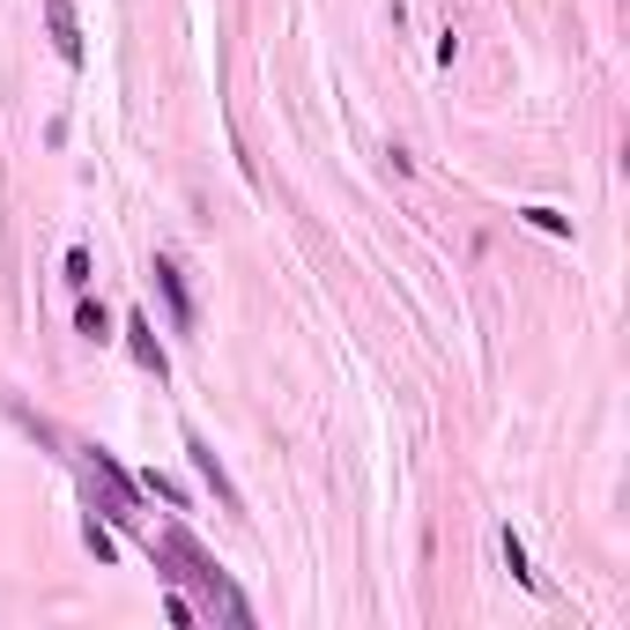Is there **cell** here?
<instances>
[{
	"instance_id": "1",
	"label": "cell",
	"mask_w": 630,
	"mask_h": 630,
	"mask_svg": "<svg viewBox=\"0 0 630 630\" xmlns=\"http://www.w3.org/2000/svg\"><path fill=\"white\" fill-rule=\"evenodd\" d=\"M186 467H194L200 483L216 489V505H223V512H230V519H238V512H245V489H238V483H230V467H223V453H216V445H208V437H200V431H194V423H186Z\"/></svg>"
},
{
	"instance_id": "2",
	"label": "cell",
	"mask_w": 630,
	"mask_h": 630,
	"mask_svg": "<svg viewBox=\"0 0 630 630\" xmlns=\"http://www.w3.org/2000/svg\"><path fill=\"white\" fill-rule=\"evenodd\" d=\"M120 341H126V357H134V364H142L148 379L164 386V379H171V349H164V341H156V327H148V312H126Z\"/></svg>"
},
{
	"instance_id": "3",
	"label": "cell",
	"mask_w": 630,
	"mask_h": 630,
	"mask_svg": "<svg viewBox=\"0 0 630 630\" xmlns=\"http://www.w3.org/2000/svg\"><path fill=\"white\" fill-rule=\"evenodd\" d=\"M45 8V38L52 52L68 60V68H82V16H74V0H38Z\"/></svg>"
},
{
	"instance_id": "4",
	"label": "cell",
	"mask_w": 630,
	"mask_h": 630,
	"mask_svg": "<svg viewBox=\"0 0 630 630\" xmlns=\"http://www.w3.org/2000/svg\"><path fill=\"white\" fill-rule=\"evenodd\" d=\"M148 275H156V290H164V304H171V327L186 334V327H194V290H186L178 260H171V252H156V267H148Z\"/></svg>"
},
{
	"instance_id": "5",
	"label": "cell",
	"mask_w": 630,
	"mask_h": 630,
	"mask_svg": "<svg viewBox=\"0 0 630 630\" xmlns=\"http://www.w3.org/2000/svg\"><path fill=\"white\" fill-rule=\"evenodd\" d=\"M82 461H90V475H97V483H104V489H112V497H120V505H126V512L142 505V483H134V475H126V467H120V461H112V453H104V445H82Z\"/></svg>"
},
{
	"instance_id": "6",
	"label": "cell",
	"mask_w": 630,
	"mask_h": 630,
	"mask_svg": "<svg viewBox=\"0 0 630 630\" xmlns=\"http://www.w3.org/2000/svg\"><path fill=\"white\" fill-rule=\"evenodd\" d=\"M74 334H82V341H97V349H104V341H120V334H112V312H104V304H97L90 290H82V304H74Z\"/></svg>"
},
{
	"instance_id": "7",
	"label": "cell",
	"mask_w": 630,
	"mask_h": 630,
	"mask_svg": "<svg viewBox=\"0 0 630 630\" xmlns=\"http://www.w3.org/2000/svg\"><path fill=\"white\" fill-rule=\"evenodd\" d=\"M134 483H142V489H148V497H164V505H171V512H194V489L178 483V475H156V467H148V475H134Z\"/></svg>"
},
{
	"instance_id": "8",
	"label": "cell",
	"mask_w": 630,
	"mask_h": 630,
	"mask_svg": "<svg viewBox=\"0 0 630 630\" xmlns=\"http://www.w3.org/2000/svg\"><path fill=\"white\" fill-rule=\"evenodd\" d=\"M82 541H90V557H97V564H120V534H112V519L90 512V519H82Z\"/></svg>"
},
{
	"instance_id": "9",
	"label": "cell",
	"mask_w": 630,
	"mask_h": 630,
	"mask_svg": "<svg viewBox=\"0 0 630 630\" xmlns=\"http://www.w3.org/2000/svg\"><path fill=\"white\" fill-rule=\"evenodd\" d=\"M505 564H512V579L527 586V593H534V586H541V579H534V571H527V541H519V534H512V527H505Z\"/></svg>"
},
{
	"instance_id": "10",
	"label": "cell",
	"mask_w": 630,
	"mask_h": 630,
	"mask_svg": "<svg viewBox=\"0 0 630 630\" xmlns=\"http://www.w3.org/2000/svg\"><path fill=\"white\" fill-rule=\"evenodd\" d=\"M60 275H68V290H74V297L90 290V245H68V267H60Z\"/></svg>"
},
{
	"instance_id": "11",
	"label": "cell",
	"mask_w": 630,
	"mask_h": 630,
	"mask_svg": "<svg viewBox=\"0 0 630 630\" xmlns=\"http://www.w3.org/2000/svg\"><path fill=\"white\" fill-rule=\"evenodd\" d=\"M534 230H549V238H571V216H557V208H527Z\"/></svg>"
}]
</instances>
